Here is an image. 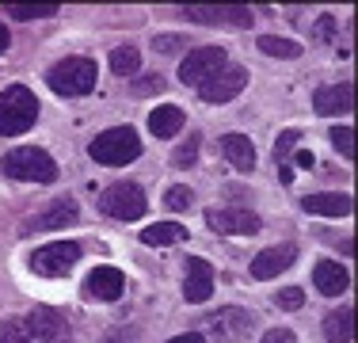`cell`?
Here are the masks:
<instances>
[{
	"label": "cell",
	"mask_w": 358,
	"mask_h": 343,
	"mask_svg": "<svg viewBox=\"0 0 358 343\" xmlns=\"http://www.w3.org/2000/svg\"><path fill=\"white\" fill-rule=\"evenodd\" d=\"M187 46H191V42H187L183 34H157V38H152V50H157V54H183Z\"/></svg>",
	"instance_id": "27"
},
{
	"label": "cell",
	"mask_w": 358,
	"mask_h": 343,
	"mask_svg": "<svg viewBox=\"0 0 358 343\" xmlns=\"http://www.w3.org/2000/svg\"><path fill=\"white\" fill-rule=\"evenodd\" d=\"M92 160L96 164H107V168H122L130 160L141 157V137L130 130V126H115V130H103L96 141L88 145Z\"/></svg>",
	"instance_id": "3"
},
{
	"label": "cell",
	"mask_w": 358,
	"mask_h": 343,
	"mask_svg": "<svg viewBox=\"0 0 358 343\" xmlns=\"http://www.w3.org/2000/svg\"><path fill=\"white\" fill-rule=\"evenodd\" d=\"M259 50L271 57H282V62H294V57H301V42L294 38H278V34H259Z\"/></svg>",
	"instance_id": "24"
},
{
	"label": "cell",
	"mask_w": 358,
	"mask_h": 343,
	"mask_svg": "<svg viewBox=\"0 0 358 343\" xmlns=\"http://www.w3.org/2000/svg\"><path fill=\"white\" fill-rule=\"evenodd\" d=\"M160 88H164V76L152 73V76H141V80L134 84V96H152V92H160Z\"/></svg>",
	"instance_id": "33"
},
{
	"label": "cell",
	"mask_w": 358,
	"mask_h": 343,
	"mask_svg": "<svg viewBox=\"0 0 358 343\" xmlns=\"http://www.w3.org/2000/svg\"><path fill=\"white\" fill-rule=\"evenodd\" d=\"M331 34H336V20H331V15H324V20L317 23V38H324V42H328Z\"/></svg>",
	"instance_id": "36"
},
{
	"label": "cell",
	"mask_w": 358,
	"mask_h": 343,
	"mask_svg": "<svg viewBox=\"0 0 358 343\" xmlns=\"http://www.w3.org/2000/svg\"><path fill=\"white\" fill-rule=\"evenodd\" d=\"M76 260H80V244L76 240H54V244L38 248L31 255V267L38 274H46V279H57V274H69V267Z\"/></svg>",
	"instance_id": "10"
},
{
	"label": "cell",
	"mask_w": 358,
	"mask_h": 343,
	"mask_svg": "<svg viewBox=\"0 0 358 343\" xmlns=\"http://www.w3.org/2000/svg\"><path fill=\"white\" fill-rule=\"evenodd\" d=\"M164 202L172 206V210H187V206H191V187H172V191L164 195Z\"/></svg>",
	"instance_id": "32"
},
{
	"label": "cell",
	"mask_w": 358,
	"mask_h": 343,
	"mask_svg": "<svg viewBox=\"0 0 358 343\" xmlns=\"http://www.w3.org/2000/svg\"><path fill=\"white\" fill-rule=\"evenodd\" d=\"M313 282H317L320 294L339 298L347 286H351V274L343 271V263H336V260H320L317 267H313Z\"/></svg>",
	"instance_id": "19"
},
{
	"label": "cell",
	"mask_w": 358,
	"mask_h": 343,
	"mask_svg": "<svg viewBox=\"0 0 358 343\" xmlns=\"http://www.w3.org/2000/svg\"><path fill=\"white\" fill-rule=\"evenodd\" d=\"M221 157H225L236 172H252L255 168V145H252V137L225 134V137H221Z\"/></svg>",
	"instance_id": "20"
},
{
	"label": "cell",
	"mask_w": 358,
	"mask_h": 343,
	"mask_svg": "<svg viewBox=\"0 0 358 343\" xmlns=\"http://www.w3.org/2000/svg\"><path fill=\"white\" fill-rule=\"evenodd\" d=\"M331 145L351 160L355 157V130H351V126H331Z\"/></svg>",
	"instance_id": "28"
},
{
	"label": "cell",
	"mask_w": 358,
	"mask_h": 343,
	"mask_svg": "<svg viewBox=\"0 0 358 343\" xmlns=\"http://www.w3.org/2000/svg\"><path fill=\"white\" fill-rule=\"evenodd\" d=\"M252 324H255V316L248 309L225 305V309H214V313L202 321V336H210L214 343H244L252 336Z\"/></svg>",
	"instance_id": "5"
},
{
	"label": "cell",
	"mask_w": 358,
	"mask_h": 343,
	"mask_svg": "<svg viewBox=\"0 0 358 343\" xmlns=\"http://www.w3.org/2000/svg\"><path fill=\"white\" fill-rule=\"evenodd\" d=\"M275 305H278V309H286V313H297V309L305 305V290H297V286H286L282 294L275 298Z\"/></svg>",
	"instance_id": "31"
},
{
	"label": "cell",
	"mask_w": 358,
	"mask_h": 343,
	"mask_svg": "<svg viewBox=\"0 0 358 343\" xmlns=\"http://www.w3.org/2000/svg\"><path fill=\"white\" fill-rule=\"evenodd\" d=\"M99 210L115 221H138L145 214V191L138 183H115L99 195Z\"/></svg>",
	"instance_id": "7"
},
{
	"label": "cell",
	"mask_w": 358,
	"mask_h": 343,
	"mask_svg": "<svg viewBox=\"0 0 358 343\" xmlns=\"http://www.w3.org/2000/svg\"><path fill=\"white\" fill-rule=\"evenodd\" d=\"M294 164H297V168H313V164H317V157H313L309 149H297V153H294Z\"/></svg>",
	"instance_id": "37"
},
{
	"label": "cell",
	"mask_w": 358,
	"mask_h": 343,
	"mask_svg": "<svg viewBox=\"0 0 358 343\" xmlns=\"http://www.w3.org/2000/svg\"><path fill=\"white\" fill-rule=\"evenodd\" d=\"M138 69H141V54L134 46L110 50V73H115V76H134Z\"/></svg>",
	"instance_id": "25"
},
{
	"label": "cell",
	"mask_w": 358,
	"mask_h": 343,
	"mask_svg": "<svg viewBox=\"0 0 358 343\" xmlns=\"http://www.w3.org/2000/svg\"><path fill=\"white\" fill-rule=\"evenodd\" d=\"M0 172L8 179H20V183H54L57 179V164L46 149L38 145H23V149H8L0 160Z\"/></svg>",
	"instance_id": "1"
},
{
	"label": "cell",
	"mask_w": 358,
	"mask_h": 343,
	"mask_svg": "<svg viewBox=\"0 0 358 343\" xmlns=\"http://www.w3.org/2000/svg\"><path fill=\"white\" fill-rule=\"evenodd\" d=\"M278 179H282V183H294V164H278Z\"/></svg>",
	"instance_id": "39"
},
{
	"label": "cell",
	"mask_w": 358,
	"mask_h": 343,
	"mask_svg": "<svg viewBox=\"0 0 358 343\" xmlns=\"http://www.w3.org/2000/svg\"><path fill=\"white\" fill-rule=\"evenodd\" d=\"M149 130L157 137H176L183 130V111L176 107V103H164V107H157L149 115Z\"/></svg>",
	"instance_id": "23"
},
{
	"label": "cell",
	"mask_w": 358,
	"mask_h": 343,
	"mask_svg": "<svg viewBox=\"0 0 358 343\" xmlns=\"http://www.w3.org/2000/svg\"><path fill=\"white\" fill-rule=\"evenodd\" d=\"M168 343H206V336L202 332H183V336H172Z\"/></svg>",
	"instance_id": "38"
},
{
	"label": "cell",
	"mask_w": 358,
	"mask_h": 343,
	"mask_svg": "<svg viewBox=\"0 0 358 343\" xmlns=\"http://www.w3.org/2000/svg\"><path fill=\"white\" fill-rule=\"evenodd\" d=\"M194 157H199V134H191V141H183V145L172 153V164H176V168H191Z\"/></svg>",
	"instance_id": "29"
},
{
	"label": "cell",
	"mask_w": 358,
	"mask_h": 343,
	"mask_svg": "<svg viewBox=\"0 0 358 343\" xmlns=\"http://www.w3.org/2000/svg\"><path fill=\"white\" fill-rule=\"evenodd\" d=\"M8 15H12V20H46V15H57V8L54 4H38V8L12 4V8H8Z\"/></svg>",
	"instance_id": "26"
},
{
	"label": "cell",
	"mask_w": 358,
	"mask_h": 343,
	"mask_svg": "<svg viewBox=\"0 0 358 343\" xmlns=\"http://www.w3.org/2000/svg\"><path fill=\"white\" fill-rule=\"evenodd\" d=\"M8 42H12V34H8V27H4V23H0V54H4V50H8Z\"/></svg>",
	"instance_id": "40"
},
{
	"label": "cell",
	"mask_w": 358,
	"mask_h": 343,
	"mask_svg": "<svg viewBox=\"0 0 358 343\" xmlns=\"http://www.w3.org/2000/svg\"><path fill=\"white\" fill-rule=\"evenodd\" d=\"M122 290H126V274L118 271V267L103 263V267L92 271V279H88V294L96 298V302H118V298H122Z\"/></svg>",
	"instance_id": "15"
},
{
	"label": "cell",
	"mask_w": 358,
	"mask_h": 343,
	"mask_svg": "<svg viewBox=\"0 0 358 343\" xmlns=\"http://www.w3.org/2000/svg\"><path fill=\"white\" fill-rule=\"evenodd\" d=\"M225 65H229V54L221 46H199L179 62V80L191 84V88H202V84H206L214 73H221Z\"/></svg>",
	"instance_id": "6"
},
{
	"label": "cell",
	"mask_w": 358,
	"mask_h": 343,
	"mask_svg": "<svg viewBox=\"0 0 358 343\" xmlns=\"http://www.w3.org/2000/svg\"><path fill=\"white\" fill-rule=\"evenodd\" d=\"M351 107H355L351 84H328V88H317V96H313V111L317 115H343Z\"/></svg>",
	"instance_id": "17"
},
{
	"label": "cell",
	"mask_w": 358,
	"mask_h": 343,
	"mask_svg": "<svg viewBox=\"0 0 358 343\" xmlns=\"http://www.w3.org/2000/svg\"><path fill=\"white\" fill-rule=\"evenodd\" d=\"M210 294H214V267H210L206 260H187V279H183V298L191 305H202L210 302Z\"/></svg>",
	"instance_id": "13"
},
{
	"label": "cell",
	"mask_w": 358,
	"mask_h": 343,
	"mask_svg": "<svg viewBox=\"0 0 358 343\" xmlns=\"http://www.w3.org/2000/svg\"><path fill=\"white\" fill-rule=\"evenodd\" d=\"M27 328H31V336H38L42 343H76L69 316H65L62 309H54V305H38V309H31Z\"/></svg>",
	"instance_id": "9"
},
{
	"label": "cell",
	"mask_w": 358,
	"mask_h": 343,
	"mask_svg": "<svg viewBox=\"0 0 358 343\" xmlns=\"http://www.w3.org/2000/svg\"><path fill=\"white\" fill-rule=\"evenodd\" d=\"M38 122V99L31 88L12 84L0 92V134L4 137H20Z\"/></svg>",
	"instance_id": "2"
},
{
	"label": "cell",
	"mask_w": 358,
	"mask_h": 343,
	"mask_svg": "<svg viewBox=\"0 0 358 343\" xmlns=\"http://www.w3.org/2000/svg\"><path fill=\"white\" fill-rule=\"evenodd\" d=\"M297 141H301V134H297V130H286L282 137H278V160H282V157H289Z\"/></svg>",
	"instance_id": "34"
},
{
	"label": "cell",
	"mask_w": 358,
	"mask_h": 343,
	"mask_svg": "<svg viewBox=\"0 0 358 343\" xmlns=\"http://www.w3.org/2000/svg\"><path fill=\"white\" fill-rule=\"evenodd\" d=\"M0 343H31V332L20 321H4L0 324Z\"/></svg>",
	"instance_id": "30"
},
{
	"label": "cell",
	"mask_w": 358,
	"mask_h": 343,
	"mask_svg": "<svg viewBox=\"0 0 358 343\" xmlns=\"http://www.w3.org/2000/svg\"><path fill=\"white\" fill-rule=\"evenodd\" d=\"M259 343H297V336H294L289 328H275V332H267Z\"/></svg>",
	"instance_id": "35"
},
{
	"label": "cell",
	"mask_w": 358,
	"mask_h": 343,
	"mask_svg": "<svg viewBox=\"0 0 358 343\" xmlns=\"http://www.w3.org/2000/svg\"><path fill=\"white\" fill-rule=\"evenodd\" d=\"M46 80L57 96L80 99L96 88V62H92V57H65L62 65H54L46 73Z\"/></svg>",
	"instance_id": "4"
},
{
	"label": "cell",
	"mask_w": 358,
	"mask_h": 343,
	"mask_svg": "<svg viewBox=\"0 0 358 343\" xmlns=\"http://www.w3.org/2000/svg\"><path fill=\"white\" fill-rule=\"evenodd\" d=\"M324 340L328 343H351L355 340V309L339 305L324 316Z\"/></svg>",
	"instance_id": "21"
},
{
	"label": "cell",
	"mask_w": 358,
	"mask_h": 343,
	"mask_svg": "<svg viewBox=\"0 0 358 343\" xmlns=\"http://www.w3.org/2000/svg\"><path fill=\"white\" fill-rule=\"evenodd\" d=\"M244 84H248V73H244V65H233L229 62L221 73H214L206 84L199 88V96L206 103H233L236 96L244 92Z\"/></svg>",
	"instance_id": "12"
},
{
	"label": "cell",
	"mask_w": 358,
	"mask_h": 343,
	"mask_svg": "<svg viewBox=\"0 0 358 343\" xmlns=\"http://www.w3.org/2000/svg\"><path fill=\"white\" fill-rule=\"evenodd\" d=\"M206 225L214 233H241V237H252L259 233V214L255 210H241V206H210L206 210Z\"/></svg>",
	"instance_id": "11"
},
{
	"label": "cell",
	"mask_w": 358,
	"mask_h": 343,
	"mask_svg": "<svg viewBox=\"0 0 358 343\" xmlns=\"http://www.w3.org/2000/svg\"><path fill=\"white\" fill-rule=\"evenodd\" d=\"M76 221H80V210H76V202L65 195V199H54L46 210L31 214V218L20 225V233H23V237H31V233H50V229H69V225H76Z\"/></svg>",
	"instance_id": "8"
},
{
	"label": "cell",
	"mask_w": 358,
	"mask_h": 343,
	"mask_svg": "<svg viewBox=\"0 0 358 343\" xmlns=\"http://www.w3.org/2000/svg\"><path fill=\"white\" fill-rule=\"evenodd\" d=\"M351 195H339V191H324V195H305L301 210L313 214V218H347L351 214Z\"/></svg>",
	"instance_id": "16"
},
{
	"label": "cell",
	"mask_w": 358,
	"mask_h": 343,
	"mask_svg": "<svg viewBox=\"0 0 358 343\" xmlns=\"http://www.w3.org/2000/svg\"><path fill=\"white\" fill-rule=\"evenodd\" d=\"M187 20L191 23H233V27H252V12L248 8H187Z\"/></svg>",
	"instance_id": "18"
},
{
	"label": "cell",
	"mask_w": 358,
	"mask_h": 343,
	"mask_svg": "<svg viewBox=\"0 0 358 343\" xmlns=\"http://www.w3.org/2000/svg\"><path fill=\"white\" fill-rule=\"evenodd\" d=\"M294 260H297V248H294V244L263 248V252L252 260V279L267 282V279H275L278 271H289V263H294Z\"/></svg>",
	"instance_id": "14"
},
{
	"label": "cell",
	"mask_w": 358,
	"mask_h": 343,
	"mask_svg": "<svg viewBox=\"0 0 358 343\" xmlns=\"http://www.w3.org/2000/svg\"><path fill=\"white\" fill-rule=\"evenodd\" d=\"M179 240H187V229L179 221H157V225H149L141 233V244H149V248H172Z\"/></svg>",
	"instance_id": "22"
}]
</instances>
